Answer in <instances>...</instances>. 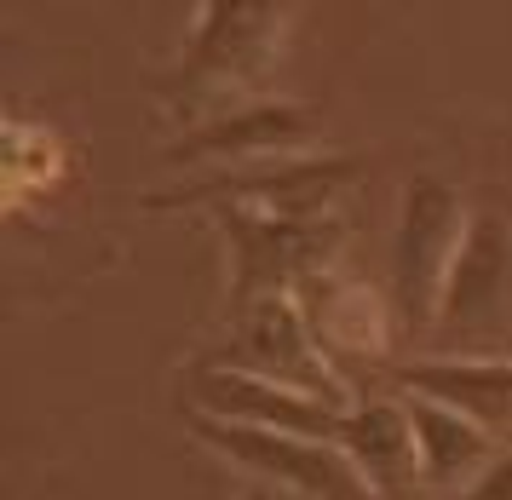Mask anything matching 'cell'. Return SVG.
Here are the masks:
<instances>
[{
    "mask_svg": "<svg viewBox=\"0 0 512 500\" xmlns=\"http://www.w3.org/2000/svg\"><path fill=\"white\" fill-rule=\"evenodd\" d=\"M363 179L357 156H259L213 167L208 179L156 190L150 207H265L288 219H328L340 190Z\"/></svg>",
    "mask_w": 512,
    "mask_h": 500,
    "instance_id": "obj_1",
    "label": "cell"
},
{
    "mask_svg": "<svg viewBox=\"0 0 512 500\" xmlns=\"http://www.w3.org/2000/svg\"><path fill=\"white\" fill-rule=\"evenodd\" d=\"M300 0H196L185 58L173 69V98L196 104L219 87H254L271 69L282 23Z\"/></svg>",
    "mask_w": 512,
    "mask_h": 500,
    "instance_id": "obj_2",
    "label": "cell"
},
{
    "mask_svg": "<svg viewBox=\"0 0 512 500\" xmlns=\"http://www.w3.org/2000/svg\"><path fill=\"white\" fill-rule=\"evenodd\" d=\"M507 328H512V225L495 207H472L455 265H449V282H443L432 334L449 351L489 357L484 345H501Z\"/></svg>",
    "mask_w": 512,
    "mask_h": 500,
    "instance_id": "obj_3",
    "label": "cell"
},
{
    "mask_svg": "<svg viewBox=\"0 0 512 500\" xmlns=\"http://www.w3.org/2000/svg\"><path fill=\"white\" fill-rule=\"evenodd\" d=\"M213 219L231 242V311L271 294H294L311 271H328V253L340 248L334 219H288L265 207H213Z\"/></svg>",
    "mask_w": 512,
    "mask_h": 500,
    "instance_id": "obj_4",
    "label": "cell"
},
{
    "mask_svg": "<svg viewBox=\"0 0 512 500\" xmlns=\"http://www.w3.org/2000/svg\"><path fill=\"white\" fill-rule=\"evenodd\" d=\"M466 213L461 196L432 173H415L397 207V242H392V294H397V317L409 322V334L438 322V299L455 265V248L466 236Z\"/></svg>",
    "mask_w": 512,
    "mask_h": 500,
    "instance_id": "obj_5",
    "label": "cell"
},
{
    "mask_svg": "<svg viewBox=\"0 0 512 500\" xmlns=\"http://www.w3.org/2000/svg\"><path fill=\"white\" fill-rule=\"evenodd\" d=\"M196 437L219 449L225 460L248 466L259 483H277L300 500H380L363 483V472L346 460L340 443L328 437H300V432H271V426H236V420H213V414H190Z\"/></svg>",
    "mask_w": 512,
    "mask_h": 500,
    "instance_id": "obj_6",
    "label": "cell"
},
{
    "mask_svg": "<svg viewBox=\"0 0 512 500\" xmlns=\"http://www.w3.org/2000/svg\"><path fill=\"white\" fill-rule=\"evenodd\" d=\"M213 363L242 368V374H265V380H282V386H300L311 397H323L334 409H351L346 386L334 374V357L317 345V334H311V322H305L294 294H271V299H259V305H248L236 340Z\"/></svg>",
    "mask_w": 512,
    "mask_h": 500,
    "instance_id": "obj_7",
    "label": "cell"
},
{
    "mask_svg": "<svg viewBox=\"0 0 512 500\" xmlns=\"http://www.w3.org/2000/svg\"><path fill=\"white\" fill-rule=\"evenodd\" d=\"M190 403L196 414L213 420H236V426H271V432H300V437H340V414L334 403L311 397L300 386H282L265 374H242V368H196L190 374Z\"/></svg>",
    "mask_w": 512,
    "mask_h": 500,
    "instance_id": "obj_8",
    "label": "cell"
},
{
    "mask_svg": "<svg viewBox=\"0 0 512 500\" xmlns=\"http://www.w3.org/2000/svg\"><path fill=\"white\" fill-rule=\"evenodd\" d=\"M397 386L409 397H432L443 409L466 414L489 437H512V357H472V351H438L397 363Z\"/></svg>",
    "mask_w": 512,
    "mask_h": 500,
    "instance_id": "obj_9",
    "label": "cell"
},
{
    "mask_svg": "<svg viewBox=\"0 0 512 500\" xmlns=\"http://www.w3.org/2000/svg\"><path fill=\"white\" fill-rule=\"evenodd\" d=\"M317 138V110L305 104H242L208 127H190L179 144H167V167H196V161H259V156H294Z\"/></svg>",
    "mask_w": 512,
    "mask_h": 500,
    "instance_id": "obj_10",
    "label": "cell"
},
{
    "mask_svg": "<svg viewBox=\"0 0 512 500\" xmlns=\"http://www.w3.org/2000/svg\"><path fill=\"white\" fill-rule=\"evenodd\" d=\"M346 460L363 472L380 500H409L420 489V449L409 409L397 397H363L340 414V437H334Z\"/></svg>",
    "mask_w": 512,
    "mask_h": 500,
    "instance_id": "obj_11",
    "label": "cell"
},
{
    "mask_svg": "<svg viewBox=\"0 0 512 500\" xmlns=\"http://www.w3.org/2000/svg\"><path fill=\"white\" fill-rule=\"evenodd\" d=\"M294 299H300L305 322H311V334H317V345L328 357H363V363H374L386 351V340H392V317H386L380 294L363 288V282H346L334 271H311L294 288Z\"/></svg>",
    "mask_w": 512,
    "mask_h": 500,
    "instance_id": "obj_12",
    "label": "cell"
},
{
    "mask_svg": "<svg viewBox=\"0 0 512 500\" xmlns=\"http://www.w3.org/2000/svg\"><path fill=\"white\" fill-rule=\"evenodd\" d=\"M403 409H409L415 449H420V495L449 500L501 455V437H489L484 426H472L466 414L443 409L432 397H403Z\"/></svg>",
    "mask_w": 512,
    "mask_h": 500,
    "instance_id": "obj_13",
    "label": "cell"
},
{
    "mask_svg": "<svg viewBox=\"0 0 512 500\" xmlns=\"http://www.w3.org/2000/svg\"><path fill=\"white\" fill-rule=\"evenodd\" d=\"M64 173V150L47 127L6 121V207L24 202V190H47Z\"/></svg>",
    "mask_w": 512,
    "mask_h": 500,
    "instance_id": "obj_14",
    "label": "cell"
},
{
    "mask_svg": "<svg viewBox=\"0 0 512 500\" xmlns=\"http://www.w3.org/2000/svg\"><path fill=\"white\" fill-rule=\"evenodd\" d=\"M449 500H512V449H501L478 478L466 483V489H455Z\"/></svg>",
    "mask_w": 512,
    "mask_h": 500,
    "instance_id": "obj_15",
    "label": "cell"
},
{
    "mask_svg": "<svg viewBox=\"0 0 512 500\" xmlns=\"http://www.w3.org/2000/svg\"><path fill=\"white\" fill-rule=\"evenodd\" d=\"M248 500H288V489H277V483H259V489H254Z\"/></svg>",
    "mask_w": 512,
    "mask_h": 500,
    "instance_id": "obj_16",
    "label": "cell"
}]
</instances>
